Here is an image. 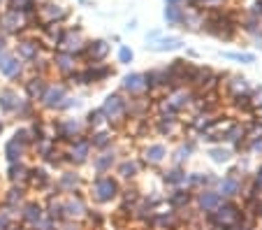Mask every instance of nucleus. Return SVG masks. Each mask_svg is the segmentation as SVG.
Listing matches in <instances>:
<instances>
[{
  "label": "nucleus",
  "mask_w": 262,
  "mask_h": 230,
  "mask_svg": "<svg viewBox=\"0 0 262 230\" xmlns=\"http://www.w3.org/2000/svg\"><path fill=\"white\" fill-rule=\"evenodd\" d=\"M139 160L135 158H125L121 160V163H116V175L121 177V179H135V177L139 175Z\"/></svg>",
  "instance_id": "nucleus-30"
},
{
  "label": "nucleus",
  "mask_w": 262,
  "mask_h": 230,
  "mask_svg": "<svg viewBox=\"0 0 262 230\" xmlns=\"http://www.w3.org/2000/svg\"><path fill=\"white\" fill-rule=\"evenodd\" d=\"M109 56V42L107 40H93V42H86L84 51L79 54V58H86L89 63H104Z\"/></svg>",
  "instance_id": "nucleus-14"
},
{
  "label": "nucleus",
  "mask_w": 262,
  "mask_h": 230,
  "mask_svg": "<svg viewBox=\"0 0 262 230\" xmlns=\"http://www.w3.org/2000/svg\"><path fill=\"white\" fill-rule=\"evenodd\" d=\"M45 205H40V202H26V205H21V221H24V225H37L42 219H45Z\"/></svg>",
  "instance_id": "nucleus-19"
},
{
  "label": "nucleus",
  "mask_w": 262,
  "mask_h": 230,
  "mask_svg": "<svg viewBox=\"0 0 262 230\" xmlns=\"http://www.w3.org/2000/svg\"><path fill=\"white\" fill-rule=\"evenodd\" d=\"M47 79L42 75H35V77H30L28 81H26V95H28V100L30 102H40V98L45 95V91H47Z\"/></svg>",
  "instance_id": "nucleus-26"
},
{
  "label": "nucleus",
  "mask_w": 262,
  "mask_h": 230,
  "mask_svg": "<svg viewBox=\"0 0 262 230\" xmlns=\"http://www.w3.org/2000/svg\"><path fill=\"white\" fill-rule=\"evenodd\" d=\"M102 114H104V121L107 123H121V121L128 116V100H125L121 93H109L102 102Z\"/></svg>",
  "instance_id": "nucleus-3"
},
{
  "label": "nucleus",
  "mask_w": 262,
  "mask_h": 230,
  "mask_svg": "<svg viewBox=\"0 0 262 230\" xmlns=\"http://www.w3.org/2000/svg\"><path fill=\"white\" fill-rule=\"evenodd\" d=\"M133 58H135V51L128 49V47H121L119 49V63L121 65H130L133 63Z\"/></svg>",
  "instance_id": "nucleus-41"
},
{
  "label": "nucleus",
  "mask_w": 262,
  "mask_h": 230,
  "mask_svg": "<svg viewBox=\"0 0 262 230\" xmlns=\"http://www.w3.org/2000/svg\"><path fill=\"white\" fill-rule=\"evenodd\" d=\"M253 189L257 191V193H262V165L255 170V175H253Z\"/></svg>",
  "instance_id": "nucleus-43"
},
{
  "label": "nucleus",
  "mask_w": 262,
  "mask_h": 230,
  "mask_svg": "<svg viewBox=\"0 0 262 230\" xmlns=\"http://www.w3.org/2000/svg\"><path fill=\"white\" fill-rule=\"evenodd\" d=\"M142 156H144V163H146V165L158 168V165H163L165 160H167V147L160 144V142H154V144L144 147Z\"/></svg>",
  "instance_id": "nucleus-18"
},
{
  "label": "nucleus",
  "mask_w": 262,
  "mask_h": 230,
  "mask_svg": "<svg viewBox=\"0 0 262 230\" xmlns=\"http://www.w3.org/2000/svg\"><path fill=\"white\" fill-rule=\"evenodd\" d=\"M121 91L123 93H130L135 95V98H139V95L146 93V77H144V72H130V75L123 77V81H121Z\"/></svg>",
  "instance_id": "nucleus-16"
},
{
  "label": "nucleus",
  "mask_w": 262,
  "mask_h": 230,
  "mask_svg": "<svg viewBox=\"0 0 262 230\" xmlns=\"http://www.w3.org/2000/svg\"><path fill=\"white\" fill-rule=\"evenodd\" d=\"M255 112H257V114H260V116H262V100H260V107H257V110H255Z\"/></svg>",
  "instance_id": "nucleus-48"
},
{
  "label": "nucleus",
  "mask_w": 262,
  "mask_h": 230,
  "mask_svg": "<svg viewBox=\"0 0 262 230\" xmlns=\"http://www.w3.org/2000/svg\"><path fill=\"white\" fill-rule=\"evenodd\" d=\"M7 177H10L14 184H19V181H26V177H28V168L24 165V163H10V168H7Z\"/></svg>",
  "instance_id": "nucleus-37"
},
{
  "label": "nucleus",
  "mask_w": 262,
  "mask_h": 230,
  "mask_svg": "<svg viewBox=\"0 0 262 230\" xmlns=\"http://www.w3.org/2000/svg\"><path fill=\"white\" fill-rule=\"evenodd\" d=\"M223 58L237 60V63H255V56L253 54H242V51H223Z\"/></svg>",
  "instance_id": "nucleus-39"
},
{
  "label": "nucleus",
  "mask_w": 262,
  "mask_h": 230,
  "mask_svg": "<svg viewBox=\"0 0 262 230\" xmlns=\"http://www.w3.org/2000/svg\"><path fill=\"white\" fill-rule=\"evenodd\" d=\"M10 225H12V214L10 212H3L0 214V230H10Z\"/></svg>",
  "instance_id": "nucleus-44"
},
{
  "label": "nucleus",
  "mask_w": 262,
  "mask_h": 230,
  "mask_svg": "<svg viewBox=\"0 0 262 230\" xmlns=\"http://www.w3.org/2000/svg\"><path fill=\"white\" fill-rule=\"evenodd\" d=\"M163 181L172 189H186L188 184V172L183 170L181 165H172L167 172H163Z\"/></svg>",
  "instance_id": "nucleus-23"
},
{
  "label": "nucleus",
  "mask_w": 262,
  "mask_h": 230,
  "mask_svg": "<svg viewBox=\"0 0 262 230\" xmlns=\"http://www.w3.org/2000/svg\"><path fill=\"white\" fill-rule=\"evenodd\" d=\"M3 49H5V37L0 35V51H3Z\"/></svg>",
  "instance_id": "nucleus-47"
},
{
  "label": "nucleus",
  "mask_w": 262,
  "mask_h": 230,
  "mask_svg": "<svg viewBox=\"0 0 262 230\" xmlns=\"http://www.w3.org/2000/svg\"><path fill=\"white\" fill-rule=\"evenodd\" d=\"M68 95H70L68 86H63V84H49V86H47V91H45V95L40 98V105L45 107V110H49V112H58L60 105L65 102V98H68Z\"/></svg>",
  "instance_id": "nucleus-7"
},
{
  "label": "nucleus",
  "mask_w": 262,
  "mask_h": 230,
  "mask_svg": "<svg viewBox=\"0 0 262 230\" xmlns=\"http://www.w3.org/2000/svg\"><path fill=\"white\" fill-rule=\"evenodd\" d=\"M30 186H37V189H49L51 186V177L45 168H28V177H26Z\"/></svg>",
  "instance_id": "nucleus-29"
},
{
  "label": "nucleus",
  "mask_w": 262,
  "mask_h": 230,
  "mask_svg": "<svg viewBox=\"0 0 262 230\" xmlns=\"http://www.w3.org/2000/svg\"><path fill=\"white\" fill-rule=\"evenodd\" d=\"M190 0H165V5H179V7H183V5H188Z\"/></svg>",
  "instance_id": "nucleus-45"
},
{
  "label": "nucleus",
  "mask_w": 262,
  "mask_h": 230,
  "mask_svg": "<svg viewBox=\"0 0 262 230\" xmlns=\"http://www.w3.org/2000/svg\"><path fill=\"white\" fill-rule=\"evenodd\" d=\"M225 89H228L230 98H246V95L253 98V86L248 84V79H244V77H230Z\"/></svg>",
  "instance_id": "nucleus-24"
},
{
  "label": "nucleus",
  "mask_w": 262,
  "mask_h": 230,
  "mask_svg": "<svg viewBox=\"0 0 262 230\" xmlns=\"http://www.w3.org/2000/svg\"><path fill=\"white\" fill-rule=\"evenodd\" d=\"M84 47H86L84 33H81L79 26H74V28H68L63 33V40H60L58 49L60 51H68V54H72V56H77V58H79V54L84 51Z\"/></svg>",
  "instance_id": "nucleus-6"
},
{
  "label": "nucleus",
  "mask_w": 262,
  "mask_h": 230,
  "mask_svg": "<svg viewBox=\"0 0 262 230\" xmlns=\"http://www.w3.org/2000/svg\"><path fill=\"white\" fill-rule=\"evenodd\" d=\"M30 16L21 10H7L5 14L0 16V28L5 30V33H21L26 26L30 24Z\"/></svg>",
  "instance_id": "nucleus-9"
},
{
  "label": "nucleus",
  "mask_w": 262,
  "mask_h": 230,
  "mask_svg": "<svg viewBox=\"0 0 262 230\" xmlns=\"http://www.w3.org/2000/svg\"><path fill=\"white\" fill-rule=\"evenodd\" d=\"M193 202H195V207H198V212H202V214H211V212L223 202V195L218 193L216 189H200L198 193H195Z\"/></svg>",
  "instance_id": "nucleus-8"
},
{
  "label": "nucleus",
  "mask_w": 262,
  "mask_h": 230,
  "mask_svg": "<svg viewBox=\"0 0 262 230\" xmlns=\"http://www.w3.org/2000/svg\"><path fill=\"white\" fill-rule=\"evenodd\" d=\"M16 54H19V58L24 60V63H33V60H37L42 56V42L21 40L19 45H16Z\"/></svg>",
  "instance_id": "nucleus-17"
},
{
  "label": "nucleus",
  "mask_w": 262,
  "mask_h": 230,
  "mask_svg": "<svg viewBox=\"0 0 262 230\" xmlns=\"http://www.w3.org/2000/svg\"><path fill=\"white\" fill-rule=\"evenodd\" d=\"M54 130H56L54 140H60V142L70 140L72 142V140H77V137L84 135L86 123L79 121V119H58V121H54Z\"/></svg>",
  "instance_id": "nucleus-5"
},
{
  "label": "nucleus",
  "mask_w": 262,
  "mask_h": 230,
  "mask_svg": "<svg viewBox=\"0 0 262 230\" xmlns=\"http://www.w3.org/2000/svg\"><path fill=\"white\" fill-rule=\"evenodd\" d=\"M81 189V177L77 172H63L56 181V195L58 193H77Z\"/></svg>",
  "instance_id": "nucleus-22"
},
{
  "label": "nucleus",
  "mask_w": 262,
  "mask_h": 230,
  "mask_svg": "<svg viewBox=\"0 0 262 230\" xmlns=\"http://www.w3.org/2000/svg\"><path fill=\"white\" fill-rule=\"evenodd\" d=\"M89 142H91V147H93V149L104 151V149H109V147H112L114 137H112V133H109V130H93V135L89 137Z\"/></svg>",
  "instance_id": "nucleus-32"
},
{
  "label": "nucleus",
  "mask_w": 262,
  "mask_h": 230,
  "mask_svg": "<svg viewBox=\"0 0 262 230\" xmlns=\"http://www.w3.org/2000/svg\"><path fill=\"white\" fill-rule=\"evenodd\" d=\"M86 128H100V126L102 123H107V121H104V114H102V110H91L89 114H86Z\"/></svg>",
  "instance_id": "nucleus-38"
},
{
  "label": "nucleus",
  "mask_w": 262,
  "mask_h": 230,
  "mask_svg": "<svg viewBox=\"0 0 262 230\" xmlns=\"http://www.w3.org/2000/svg\"><path fill=\"white\" fill-rule=\"evenodd\" d=\"M63 212H65V221H72V219H81V216H86L89 205H86L81 191L70 193L68 200H63Z\"/></svg>",
  "instance_id": "nucleus-13"
},
{
  "label": "nucleus",
  "mask_w": 262,
  "mask_h": 230,
  "mask_svg": "<svg viewBox=\"0 0 262 230\" xmlns=\"http://www.w3.org/2000/svg\"><path fill=\"white\" fill-rule=\"evenodd\" d=\"M213 186H218V179L213 175H209V172H190L186 189L200 191V189H213Z\"/></svg>",
  "instance_id": "nucleus-25"
},
{
  "label": "nucleus",
  "mask_w": 262,
  "mask_h": 230,
  "mask_svg": "<svg viewBox=\"0 0 262 230\" xmlns=\"http://www.w3.org/2000/svg\"><path fill=\"white\" fill-rule=\"evenodd\" d=\"M26 149H28V147H24L21 142H16L14 137H12V140L5 144V158H7V163H19V160L24 158Z\"/></svg>",
  "instance_id": "nucleus-33"
},
{
  "label": "nucleus",
  "mask_w": 262,
  "mask_h": 230,
  "mask_svg": "<svg viewBox=\"0 0 262 230\" xmlns=\"http://www.w3.org/2000/svg\"><path fill=\"white\" fill-rule=\"evenodd\" d=\"M10 230H28L26 225H10Z\"/></svg>",
  "instance_id": "nucleus-46"
},
{
  "label": "nucleus",
  "mask_w": 262,
  "mask_h": 230,
  "mask_svg": "<svg viewBox=\"0 0 262 230\" xmlns=\"http://www.w3.org/2000/svg\"><path fill=\"white\" fill-rule=\"evenodd\" d=\"M3 128H5V126H3V121H0V133H3Z\"/></svg>",
  "instance_id": "nucleus-49"
},
{
  "label": "nucleus",
  "mask_w": 262,
  "mask_h": 230,
  "mask_svg": "<svg viewBox=\"0 0 262 230\" xmlns=\"http://www.w3.org/2000/svg\"><path fill=\"white\" fill-rule=\"evenodd\" d=\"M193 198L195 195L190 189H172V193L167 195V205H169V210L179 212V210H186L193 202Z\"/></svg>",
  "instance_id": "nucleus-21"
},
{
  "label": "nucleus",
  "mask_w": 262,
  "mask_h": 230,
  "mask_svg": "<svg viewBox=\"0 0 262 230\" xmlns=\"http://www.w3.org/2000/svg\"><path fill=\"white\" fill-rule=\"evenodd\" d=\"M242 26H244V30H248V33H255V35H260V19H257V16L248 14L246 21H244Z\"/></svg>",
  "instance_id": "nucleus-40"
},
{
  "label": "nucleus",
  "mask_w": 262,
  "mask_h": 230,
  "mask_svg": "<svg viewBox=\"0 0 262 230\" xmlns=\"http://www.w3.org/2000/svg\"><path fill=\"white\" fill-rule=\"evenodd\" d=\"M24 202V189H19V186H14V189H10V193L5 195V207L10 214H14V210H19V205Z\"/></svg>",
  "instance_id": "nucleus-35"
},
{
  "label": "nucleus",
  "mask_w": 262,
  "mask_h": 230,
  "mask_svg": "<svg viewBox=\"0 0 262 230\" xmlns=\"http://www.w3.org/2000/svg\"><path fill=\"white\" fill-rule=\"evenodd\" d=\"M68 19V10H65L63 5H56V3H45V5L37 7V21L45 26L49 24H63V21Z\"/></svg>",
  "instance_id": "nucleus-11"
},
{
  "label": "nucleus",
  "mask_w": 262,
  "mask_h": 230,
  "mask_svg": "<svg viewBox=\"0 0 262 230\" xmlns=\"http://www.w3.org/2000/svg\"><path fill=\"white\" fill-rule=\"evenodd\" d=\"M51 65H54L63 77H70L77 70V56L68 54V51H58V54H54V58H51Z\"/></svg>",
  "instance_id": "nucleus-20"
},
{
  "label": "nucleus",
  "mask_w": 262,
  "mask_h": 230,
  "mask_svg": "<svg viewBox=\"0 0 262 230\" xmlns=\"http://www.w3.org/2000/svg\"><path fill=\"white\" fill-rule=\"evenodd\" d=\"M86 216H89V221H91V223H95V225H102L104 223V216L100 214L98 210H89V212H86Z\"/></svg>",
  "instance_id": "nucleus-42"
},
{
  "label": "nucleus",
  "mask_w": 262,
  "mask_h": 230,
  "mask_svg": "<svg viewBox=\"0 0 262 230\" xmlns=\"http://www.w3.org/2000/svg\"><path fill=\"white\" fill-rule=\"evenodd\" d=\"M24 72V60L10 51H0V75L5 79H19Z\"/></svg>",
  "instance_id": "nucleus-12"
},
{
  "label": "nucleus",
  "mask_w": 262,
  "mask_h": 230,
  "mask_svg": "<svg viewBox=\"0 0 262 230\" xmlns=\"http://www.w3.org/2000/svg\"><path fill=\"white\" fill-rule=\"evenodd\" d=\"M209 158L213 160V163H218V165H225V163H230L234 156V149H230V147H223V144H216V147H209L207 149Z\"/></svg>",
  "instance_id": "nucleus-31"
},
{
  "label": "nucleus",
  "mask_w": 262,
  "mask_h": 230,
  "mask_svg": "<svg viewBox=\"0 0 262 230\" xmlns=\"http://www.w3.org/2000/svg\"><path fill=\"white\" fill-rule=\"evenodd\" d=\"M91 151H93V147H91L89 137L81 135V137H77V140H72L68 158H70L72 165H86V163L91 160Z\"/></svg>",
  "instance_id": "nucleus-10"
},
{
  "label": "nucleus",
  "mask_w": 262,
  "mask_h": 230,
  "mask_svg": "<svg viewBox=\"0 0 262 230\" xmlns=\"http://www.w3.org/2000/svg\"><path fill=\"white\" fill-rule=\"evenodd\" d=\"M116 163H119V151L116 149H104L100 151L98 156H93V170L98 172V175H107V172H112L116 168Z\"/></svg>",
  "instance_id": "nucleus-15"
},
{
  "label": "nucleus",
  "mask_w": 262,
  "mask_h": 230,
  "mask_svg": "<svg viewBox=\"0 0 262 230\" xmlns=\"http://www.w3.org/2000/svg\"><path fill=\"white\" fill-rule=\"evenodd\" d=\"M19 102H21V98L14 89H3L0 91V112H3V114H16Z\"/></svg>",
  "instance_id": "nucleus-28"
},
{
  "label": "nucleus",
  "mask_w": 262,
  "mask_h": 230,
  "mask_svg": "<svg viewBox=\"0 0 262 230\" xmlns=\"http://www.w3.org/2000/svg\"><path fill=\"white\" fill-rule=\"evenodd\" d=\"M193 151H195V140H188V142H183L181 147H179L177 151H174V165H181L183 168V163L193 156Z\"/></svg>",
  "instance_id": "nucleus-34"
},
{
  "label": "nucleus",
  "mask_w": 262,
  "mask_h": 230,
  "mask_svg": "<svg viewBox=\"0 0 262 230\" xmlns=\"http://www.w3.org/2000/svg\"><path fill=\"white\" fill-rule=\"evenodd\" d=\"M163 19L167 21V26H181V21H183V7H179V5H165Z\"/></svg>",
  "instance_id": "nucleus-36"
},
{
  "label": "nucleus",
  "mask_w": 262,
  "mask_h": 230,
  "mask_svg": "<svg viewBox=\"0 0 262 230\" xmlns=\"http://www.w3.org/2000/svg\"><path fill=\"white\" fill-rule=\"evenodd\" d=\"M121 195V184L116 177L112 175H98L91 181V198H93L98 205H107V202H114Z\"/></svg>",
  "instance_id": "nucleus-2"
},
{
  "label": "nucleus",
  "mask_w": 262,
  "mask_h": 230,
  "mask_svg": "<svg viewBox=\"0 0 262 230\" xmlns=\"http://www.w3.org/2000/svg\"><path fill=\"white\" fill-rule=\"evenodd\" d=\"M211 225V230H225V228H232V225L242 223L246 216H244L242 207L237 205L234 200H223L211 214H204Z\"/></svg>",
  "instance_id": "nucleus-1"
},
{
  "label": "nucleus",
  "mask_w": 262,
  "mask_h": 230,
  "mask_svg": "<svg viewBox=\"0 0 262 230\" xmlns=\"http://www.w3.org/2000/svg\"><path fill=\"white\" fill-rule=\"evenodd\" d=\"M183 47V40L181 37H163L160 35L158 40H154V42H146V49H151V51H158V54H163V51H177V49H181Z\"/></svg>",
  "instance_id": "nucleus-27"
},
{
  "label": "nucleus",
  "mask_w": 262,
  "mask_h": 230,
  "mask_svg": "<svg viewBox=\"0 0 262 230\" xmlns=\"http://www.w3.org/2000/svg\"><path fill=\"white\" fill-rule=\"evenodd\" d=\"M216 191L223 195V200H234V198L244 195V177H239L237 168H232L223 179H218Z\"/></svg>",
  "instance_id": "nucleus-4"
}]
</instances>
